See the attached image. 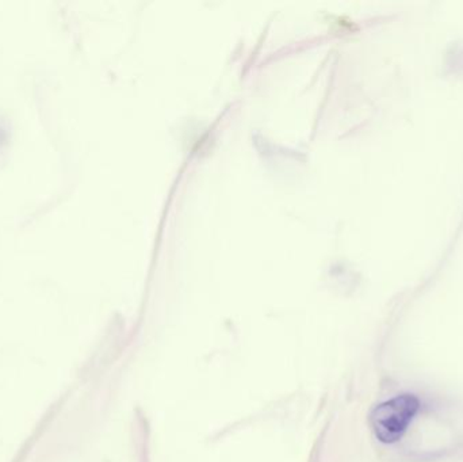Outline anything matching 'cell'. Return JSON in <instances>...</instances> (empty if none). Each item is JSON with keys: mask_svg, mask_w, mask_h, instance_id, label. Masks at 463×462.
<instances>
[{"mask_svg": "<svg viewBox=\"0 0 463 462\" xmlns=\"http://www.w3.org/2000/svg\"><path fill=\"white\" fill-rule=\"evenodd\" d=\"M420 410V401L413 395H400L375 407L370 417L375 437L383 444H394L407 433Z\"/></svg>", "mask_w": 463, "mask_h": 462, "instance_id": "cell-1", "label": "cell"}]
</instances>
